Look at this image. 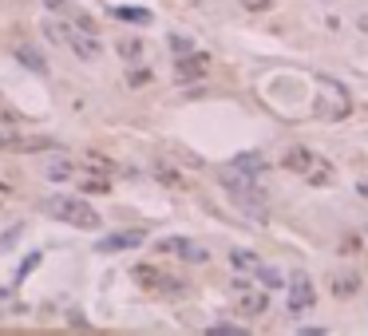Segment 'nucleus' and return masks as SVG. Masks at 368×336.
<instances>
[{"instance_id":"f257e3e1","label":"nucleus","mask_w":368,"mask_h":336,"mask_svg":"<svg viewBox=\"0 0 368 336\" xmlns=\"http://www.w3.org/2000/svg\"><path fill=\"white\" fill-rule=\"evenodd\" d=\"M44 32H48L51 44H64V48H71V52H76L84 63H95V60L103 56L99 36H91V32H84V28H76L71 20H44Z\"/></svg>"},{"instance_id":"f03ea898","label":"nucleus","mask_w":368,"mask_h":336,"mask_svg":"<svg viewBox=\"0 0 368 336\" xmlns=\"http://www.w3.org/2000/svg\"><path fill=\"white\" fill-rule=\"evenodd\" d=\"M40 210H44V214H51V218H60V222H68V225H76V230H99V222H103L95 206H87L84 198H68V194L44 198Z\"/></svg>"},{"instance_id":"7ed1b4c3","label":"nucleus","mask_w":368,"mask_h":336,"mask_svg":"<svg viewBox=\"0 0 368 336\" xmlns=\"http://www.w3.org/2000/svg\"><path fill=\"white\" fill-rule=\"evenodd\" d=\"M285 170L301 174L309 186H329V182L337 178L333 163H329V158H321V155H313V151H305V147H293L289 155H285Z\"/></svg>"},{"instance_id":"20e7f679","label":"nucleus","mask_w":368,"mask_h":336,"mask_svg":"<svg viewBox=\"0 0 368 336\" xmlns=\"http://www.w3.org/2000/svg\"><path fill=\"white\" fill-rule=\"evenodd\" d=\"M317 87H321V95H317V115L325 123L349 119L352 99H349V91H344V83H337L333 76H317Z\"/></svg>"},{"instance_id":"39448f33","label":"nucleus","mask_w":368,"mask_h":336,"mask_svg":"<svg viewBox=\"0 0 368 336\" xmlns=\"http://www.w3.org/2000/svg\"><path fill=\"white\" fill-rule=\"evenodd\" d=\"M230 202H234V210H238L246 222H254V225L269 222V198H266V190L257 186V182H254V186H246V190H234Z\"/></svg>"},{"instance_id":"423d86ee","label":"nucleus","mask_w":368,"mask_h":336,"mask_svg":"<svg viewBox=\"0 0 368 336\" xmlns=\"http://www.w3.org/2000/svg\"><path fill=\"white\" fill-rule=\"evenodd\" d=\"M234 301H238V312H242V317H262V312L269 309L266 289L249 285L246 277H238V281H234Z\"/></svg>"},{"instance_id":"0eeeda50","label":"nucleus","mask_w":368,"mask_h":336,"mask_svg":"<svg viewBox=\"0 0 368 336\" xmlns=\"http://www.w3.org/2000/svg\"><path fill=\"white\" fill-rule=\"evenodd\" d=\"M285 293H289V312H293V317L313 312V305H317V285L309 281L305 273H293L289 285H285Z\"/></svg>"},{"instance_id":"6e6552de","label":"nucleus","mask_w":368,"mask_h":336,"mask_svg":"<svg viewBox=\"0 0 368 336\" xmlns=\"http://www.w3.org/2000/svg\"><path fill=\"white\" fill-rule=\"evenodd\" d=\"M131 277H135L143 289H159V293H179L182 289V281H174V277H166L163 269H154V265H143L139 261L135 269H131Z\"/></svg>"},{"instance_id":"1a4fd4ad","label":"nucleus","mask_w":368,"mask_h":336,"mask_svg":"<svg viewBox=\"0 0 368 336\" xmlns=\"http://www.w3.org/2000/svg\"><path fill=\"white\" fill-rule=\"evenodd\" d=\"M159 253H171V258L194 261V265H202V261L210 258V253H206L198 242H190V238H163V242H159Z\"/></svg>"},{"instance_id":"9d476101","label":"nucleus","mask_w":368,"mask_h":336,"mask_svg":"<svg viewBox=\"0 0 368 336\" xmlns=\"http://www.w3.org/2000/svg\"><path fill=\"white\" fill-rule=\"evenodd\" d=\"M206 71H210V60H206L202 52H182L179 60H174V76L179 79H202Z\"/></svg>"},{"instance_id":"9b49d317","label":"nucleus","mask_w":368,"mask_h":336,"mask_svg":"<svg viewBox=\"0 0 368 336\" xmlns=\"http://www.w3.org/2000/svg\"><path fill=\"white\" fill-rule=\"evenodd\" d=\"M4 151H16V155H36V151H56V138L36 135V138H0Z\"/></svg>"},{"instance_id":"f8f14e48","label":"nucleus","mask_w":368,"mask_h":336,"mask_svg":"<svg viewBox=\"0 0 368 336\" xmlns=\"http://www.w3.org/2000/svg\"><path fill=\"white\" fill-rule=\"evenodd\" d=\"M143 238H146L143 230L111 233V238H103V242H99V253H119V250H135V245H143Z\"/></svg>"},{"instance_id":"ddd939ff","label":"nucleus","mask_w":368,"mask_h":336,"mask_svg":"<svg viewBox=\"0 0 368 336\" xmlns=\"http://www.w3.org/2000/svg\"><path fill=\"white\" fill-rule=\"evenodd\" d=\"M12 56H16V60L24 63L28 71H36V76H44V71H48V63H44V56L36 52L32 44H16V48H12Z\"/></svg>"},{"instance_id":"4468645a","label":"nucleus","mask_w":368,"mask_h":336,"mask_svg":"<svg viewBox=\"0 0 368 336\" xmlns=\"http://www.w3.org/2000/svg\"><path fill=\"white\" fill-rule=\"evenodd\" d=\"M360 293V277L357 273H337L333 277V297H341V301H349V297Z\"/></svg>"},{"instance_id":"2eb2a0df","label":"nucleus","mask_w":368,"mask_h":336,"mask_svg":"<svg viewBox=\"0 0 368 336\" xmlns=\"http://www.w3.org/2000/svg\"><path fill=\"white\" fill-rule=\"evenodd\" d=\"M230 166H238V170H242V174H249V178H262V174H266V158L254 155V151H249V155H238Z\"/></svg>"},{"instance_id":"dca6fc26","label":"nucleus","mask_w":368,"mask_h":336,"mask_svg":"<svg viewBox=\"0 0 368 336\" xmlns=\"http://www.w3.org/2000/svg\"><path fill=\"white\" fill-rule=\"evenodd\" d=\"M230 265L238 269V273H254V269L262 265V258H257L254 250H234L230 253Z\"/></svg>"},{"instance_id":"f3484780","label":"nucleus","mask_w":368,"mask_h":336,"mask_svg":"<svg viewBox=\"0 0 368 336\" xmlns=\"http://www.w3.org/2000/svg\"><path fill=\"white\" fill-rule=\"evenodd\" d=\"M254 277L262 281V289H285V277L277 273V269H269V265H257Z\"/></svg>"},{"instance_id":"a211bd4d","label":"nucleus","mask_w":368,"mask_h":336,"mask_svg":"<svg viewBox=\"0 0 368 336\" xmlns=\"http://www.w3.org/2000/svg\"><path fill=\"white\" fill-rule=\"evenodd\" d=\"M44 170H48V178L64 182V178H71V174H76V163H68V158H56V163H48Z\"/></svg>"},{"instance_id":"6ab92c4d","label":"nucleus","mask_w":368,"mask_h":336,"mask_svg":"<svg viewBox=\"0 0 368 336\" xmlns=\"http://www.w3.org/2000/svg\"><path fill=\"white\" fill-rule=\"evenodd\" d=\"M154 178H159V182H166V186H174V190H187V182H182V174H174L166 163H154Z\"/></svg>"},{"instance_id":"aec40b11","label":"nucleus","mask_w":368,"mask_h":336,"mask_svg":"<svg viewBox=\"0 0 368 336\" xmlns=\"http://www.w3.org/2000/svg\"><path fill=\"white\" fill-rule=\"evenodd\" d=\"M68 20L76 28H84V32H91V36H99V28H95V20L87 16V12H79V9H68Z\"/></svg>"},{"instance_id":"412c9836","label":"nucleus","mask_w":368,"mask_h":336,"mask_svg":"<svg viewBox=\"0 0 368 336\" xmlns=\"http://www.w3.org/2000/svg\"><path fill=\"white\" fill-rule=\"evenodd\" d=\"M115 16L131 20V24H151V12L146 9H115Z\"/></svg>"},{"instance_id":"4be33fe9","label":"nucleus","mask_w":368,"mask_h":336,"mask_svg":"<svg viewBox=\"0 0 368 336\" xmlns=\"http://www.w3.org/2000/svg\"><path fill=\"white\" fill-rule=\"evenodd\" d=\"M119 56H123V60H139V56H143V44H139V40H123L119 44Z\"/></svg>"},{"instance_id":"5701e85b","label":"nucleus","mask_w":368,"mask_h":336,"mask_svg":"<svg viewBox=\"0 0 368 336\" xmlns=\"http://www.w3.org/2000/svg\"><path fill=\"white\" fill-rule=\"evenodd\" d=\"M127 83H131V87L151 83V68H127Z\"/></svg>"},{"instance_id":"b1692460","label":"nucleus","mask_w":368,"mask_h":336,"mask_svg":"<svg viewBox=\"0 0 368 336\" xmlns=\"http://www.w3.org/2000/svg\"><path fill=\"white\" fill-rule=\"evenodd\" d=\"M84 190H87V194H107L111 182H107V178H84Z\"/></svg>"},{"instance_id":"393cba45","label":"nucleus","mask_w":368,"mask_h":336,"mask_svg":"<svg viewBox=\"0 0 368 336\" xmlns=\"http://www.w3.org/2000/svg\"><path fill=\"white\" fill-rule=\"evenodd\" d=\"M242 9L246 12H269L274 9V0H242Z\"/></svg>"},{"instance_id":"a878e982","label":"nucleus","mask_w":368,"mask_h":336,"mask_svg":"<svg viewBox=\"0 0 368 336\" xmlns=\"http://www.w3.org/2000/svg\"><path fill=\"white\" fill-rule=\"evenodd\" d=\"M210 332H214V336H242L246 328H242V325H214Z\"/></svg>"},{"instance_id":"bb28decb","label":"nucleus","mask_w":368,"mask_h":336,"mask_svg":"<svg viewBox=\"0 0 368 336\" xmlns=\"http://www.w3.org/2000/svg\"><path fill=\"white\" fill-rule=\"evenodd\" d=\"M171 48H174L179 56H182V52H194V44H190L187 36H171Z\"/></svg>"},{"instance_id":"cd10ccee","label":"nucleus","mask_w":368,"mask_h":336,"mask_svg":"<svg viewBox=\"0 0 368 336\" xmlns=\"http://www.w3.org/2000/svg\"><path fill=\"white\" fill-rule=\"evenodd\" d=\"M357 194H360V198H368V178H360V182H357Z\"/></svg>"},{"instance_id":"c85d7f7f","label":"nucleus","mask_w":368,"mask_h":336,"mask_svg":"<svg viewBox=\"0 0 368 336\" xmlns=\"http://www.w3.org/2000/svg\"><path fill=\"white\" fill-rule=\"evenodd\" d=\"M9 194H12V186H9L4 178H0V198H9Z\"/></svg>"},{"instance_id":"c756f323","label":"nucleus","mask_w":368,"mask_h":336,"mask_svg":"<svg viewBox=\"0 0 368 336\" xmlns=\"http://www.w3.org/2000/svg\"><path fill=\"white\" fill-rule=\"evenodd\" d=\"M44 4H48V9H64V0H44Z\"/></svg>"}]
</instances>
